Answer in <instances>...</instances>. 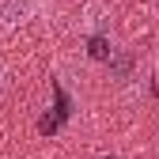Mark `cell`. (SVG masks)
Returning a JSON list of instances; mask_svg holds the SVG:
<instances>
[{"mask_svg": "<svg viewBox=\"0 0 159 159\" xmlns=\"http://www.w3.org/2000/svg\"><path fill=\"white\" fill-rule=\"evenodd\" d=\"M129 72H133V53L129 49H114V57H110V76L125 80Z\"/></svg>", "mask_w": 159, "mask_h": 159, "instance_id": "obj_4", "label": "cell"}, {"mask_svg": "<svg viewBox=\"0 0 159 159\" xmlns=\"http://www.w3.org/2000/svg\"><path fill=\"white\" fill-rule=\"evenodd\" d=\"M4 91H8V65L0 61V98H4Z\"/></svg>", "mask_w": 159, "mask_h": 159, "instance_id": "obj_5", "label": "cell"}, {"mask_svg": "<svg viewBox=\"0 0 159 159\" xmlns=\"http://www.w3.org/2000/svg\"><path fill=\"white\" fill-rule=\"evenodd\" d=\"M34 15V0H0V27L15 30Z\"/></svg>", "mask_w": 159, "mask_h": 159, "instance_id": "obj_2", "label": "cell"}, {"mask_svg": "<svg viewBox=\"0 0 159 159\" xmlns=\"http://www.w3.org/2000/svg\"><path fill=\"white\" fill-rule=\"evenodd\" d=\"M87 57H91V61H110V57H114V46H110V34H98V38H87Z\"/></svg>", "mask_w": 159, "mask_h": 159, "instance_id": "obj_3", "label": "cell"}, {"mask_svg": "<svg viewBox=\"0 0 159 159\" xmlns=\"http://www.w3.org/2000/svg\"><path fill=\"white\" fill-rule=\"evenodd\" d=\"M102 159H117V155H102Z\"/></svg>", "mask_w": 159, "mask_h": 159, "instance_id": "obj_6", "label": "cell"}, {"mask_svg": "<svg viewBox=\"0 0 159 159\" xmlns=\"http://www.w3.org/2000/svg\"><path fill=\"white\" fill-rule=\"evenodd\" d=\"M80 34L84 38H98V34H110V8L91 0V4L80 11Z\"/></svg>", "mask_w": 159, "mask_h": 159, "instance_id": "obj_1", "label": "cell"}]
</instances>
